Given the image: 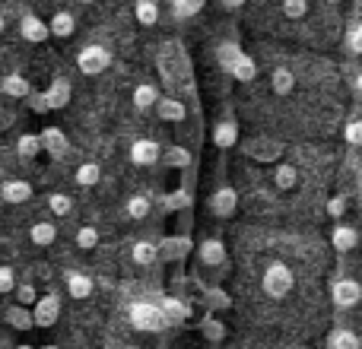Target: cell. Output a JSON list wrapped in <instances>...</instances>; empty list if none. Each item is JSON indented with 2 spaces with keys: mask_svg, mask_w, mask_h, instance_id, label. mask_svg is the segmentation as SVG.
<instances>
[{
  "mask_svg": "<svg viewBox=\"0 0 362 349\" xmlns=\"http://www.w3.org/2000/svg\"><path fill=\"white\" fill-rule=\"evenodd\" d=\"M293 286H296V276L283 261L270 264V267L264 270V276H261V289L270 295V299H283V295H289L293 292Z\"/></svg>",
  "mask_w": 362,
  "mask_h": 349,
  "instance_id": "6da1fadb",
  "label": "cell"
},
{
  "mask_svg": "<svg viewBox=\"0 0 362 349\" xmlns=\"http://www.w3.org/2000/svg\"><path fill=\"white\" fill-rule=\"evenodd\" d=\"M131 324L144 333H156V331H163L169 321H165V314L159 312V305H153V302H134L131 305Z\"/></svg>",
  "mask_w": 362,
  "mask_h": 349,
  "instance_id": "7a4b0ae2",
  "label": "cell"
},
{
  "mask_svg": "<svg viewBox=\"0 0 362 349\" xmlns=\"http://www.w3.org/2000/svg\"><path fill=\"white\" fill-rule=\"evenodd\" d=\"M108 64H112V51L102 48V45H89V48H83L80 54H76V67L86 76H95V73H102V70H108Z\"/></svg>",
  "mask_w": 362,
  "mask_h": 349,
  "instance_id": "3957f363",
  "label": "cell"
},
{
  "mask_svg": "<svg viewBox=\"0 0 362 349\" xmlns=\"http://www.w3.org/2000/svg\"><path fill=\"white\" fill-rule=\"evenodd\" d=\"M359 295H362L359 283L350 280V276H340V280L331 283V299H334V305H337L340 312H350V308H356L359 305Z\"/></svg>",
  "mask_w": 362,
  "mask_h": 349,
  "instance_id": "277c9868",
  "label": "cell"
},
{
  "mask_svg": "<svg viewBox=\"0 0 362 349\" xmlns=\"http://www.w3.org/2000/svg\"><path fill=\"white\" fill-rule=\"evenodd\" d=\"M219 57H223L226 70H229L235 80H242V83L255 80V61H251V57H245V54H238V48H229V45H226V48L219 51Z\"/></svg>",
  "mask_w": 362,
  "mask_h": 349,
  "instance_id": "5b68a950",
  "label": "cell"
},
{
  "mask_svg": "<svg viewBox=\"0 0 362 349\" xmlns=\"http://www.w3.org/2000/svg\"><path fill=\"white\" fill-rule=\"evenodd\" d=\"M235 206H238V194H235V187L219 184L216 191L210 194V213H213V216L229 219V216H235Z\"/></svg>",
  "mask_w": 362,
  "mask_h": 349,
  "instance_id": "8992f818",
  "label": "cell"
},
{
  "mask_svg": "<svg viewBox=\"0 0 362 349\" xmlns=\"http://www.w3.org/2000/svg\"><path fill=\"white\" fill-rule=\"evenodd\" d=\"M57 318H61V299H57V295H42V299H35V305H32V321H35L38 327H51Z\"/></svg>",
  "mask_w": 362,
  "mask_h": 349,
  "instance_id": "52a82bcc",
  "label": "cell"
},
{
  "mask_svg": "<svg viewBox=\"0 0 362 349\" xmlns=\"http://www.w3.org/2000/svg\"><path fill=\"white\" fill-rule=\"evenodd\" d=\"M163 159V150H159L156 140H134L131 143V162L134 165H156Z\"/></svg>",
  "mask_w": 362,
  "mask_h": 349,
  "instance_id": "ba28073f",
  "label": "cell"
},
{
  "mask_svg": "<svg viewBox=\"0 0 362 349\" xmlns=\"http://www.w3.org/2000/svg\"><path fill=\"white\" fill-rule=\"evenodd\" d=\"M238 143V124L232 118H223L213 124V146H219V150H232V146Z\"/></svg>",
  "mask_w": 362,
  "mask_h": 349,
  "instance_id": "9c48e42d",
  "label": "cell"
},
{
  "mask_svg": "<svg viewBox=\"0 0 362 349\" xmlns=\"http://www.w3.org/2000/svg\"><path fill=\"white\" fill-rule=\"evenodd\" d=\"M245 153H248L251 159H261V162H276L283 146L274 143V140H248V143H245Z\"/></svg>",
  "mask_w": 362,
  "mask_h": 349,
  "instance_id": "30bf717a",
  "label": "cell"
},
{
  "mask_svg": "<svg viewBox=\"0 0 362 349\" xmlns=\"http://www.w3.org/2000/svg\"><path fill=\"white\" fill-rule=\"evenodd\" d=\"M0 197H4L6 203H25V200L32 197V184L23 178H6L4 184H0Z\"/></svg>",
  "mask_w": 362,
  "mask_h": 349,
  "instance_id": "8fae6325",
  "label": "cell"
},
{
  "mask_svg": "<svg viewBox=\"0 0 362 349\" xmlns=\"http://www.w3.org/2000/svg\"><path fill=\"white\" fill-rule=\"evenodd\" d=\"M45 25H48V35H54V38H70L76 32V19L67 10H57Z\"/></svg>",
  "mask_w": 362,
  "mask_h": 349,
  "instance_id": "7c38bea8",
  "label": "cell"
},
{
  "mask_svg": "<svg viewBox=\"0 0 362 349\" xmlns=\"http://www.w3.org/2000/svg\"><path fill=\"white\" fill-rule=\"evenodd\" d=\"M64 283H67V292H70V299H89V295H93V289H95L93 276H86V273H76V270H70V273L64 276Z\"/></svg>",
  "mask_w": 362,
  "mask_h": 349,
  "instance_id": "4fadbf2b",
  "label": "cell"
},
{
  "mask_svg": "<svg viewBox=\"0 0 362 349\" xmlns=\"http://www.w3.org/2000/svg\"><path fill=\"white\" fill-rule=\"evenodd\" d=\"M38 143H42V150L54 153V156H64V153L70 150V143H67L61 127H45V131L38 134Z\"/></svg>",
  "mask_w": 362,
  "mask_h": 349,
  "instance_id": "5bb4252c",
  "label": "cell"
},
{
  "mask_svg": "<svg viewBox=\"0 0 362 349\" xmlns=\"http://www.w3.org/2000/svg\"><path fill=\"white\" fill-rule=\"evenodd\" d=\"M19 32H23V38H29V42H45L48 38V25H45L42 16H35V13H25L23 23H19Z\"/></svg>",
  "mask_w": 362,
  "mask_h": 349,
  "instance_id": "9a60e30c",
  "label": "cell"
},
{
  "mask_svg": "<svg viewBox=\"0 0 362 349\" xmlns=\"http://www.w3.org/2000/svg\"><path fill=\"white\" fill-rule=\"evenodd\" d=\"M331 244L337 248V254H346V251L356 248V229L346 223H337L331 229Z\"/></svg>",
  "mask_w": 362,
  "mask_h": 349,
  "instance_id": "2e32d148",
  "label": "cell"
},
{
  "mask_svg": "<svg viewBox=\"0 0 362 349\" xmlns=\"http://www.w3.org/2000/svg\"><path fill=\"white\" fill-rule=\"evenodd\" d=\"M200 261L206 264V267H219V264L226 261V248L219 238H204L200 242Z\"/></svg>",
  "mask_w": 362,
  "mask_h": 349,
  "instance_id": "e0dca14e",
  "label": "cell"
},
{
  "mask_svg": "<svg viewBox=\"0 0 362 349\" xmlns=\"http://www.w3.org/2000/svg\"><path fill=\"white\" fill-rule=\"evenodd\" d=\"M29 238H32V244H38V248H48V244L57 242V225L54 223H32Z\"/></svg>",
  "mask_w": 362,
  "mask_h": 349,
  "instance_id": "ac0fdd59",
  "label": "cell"
},
{
  "mask_svg": "<svg viewBox=\"0 0 362 349\" xmlns=\"http://www.w3.org/2000/svg\"><path fill=\"white\" fill-rule=\"evenodd\" d=\"M0 89H4L10 99H25V95L32 93V86H29V80L25 76H19V73H10V76H4V83H0Z\"/></svg>",
  "mask_w": 362,
  "mask_h": 349,
  "instance_id": "d6986e66",
  "label": "cell"
},
{
  "mask_svg": "<svg viewBox=\"0 0 362 349\" xmlns=\"http://www.w3.org/2000/svg\"><path fill=\"white\" fill-rule=\"evenodd\" d=\"M159 102V89L153 83H137L134 86V105L137 108H153Z\"/></svg>",
  "mask_w": 362,
  "mask_h": 349,
  "instance_id": "ffe728a7",
  "label": "cell"
},
{
  "mask_svg": "<svg viewBox=\"0 0 362 349\" xmlns=\"http://www.w3.org/2000/svg\"><path fill=\"white\" fill-rule=\"evenodd\" d=\"M134 16H137L140 25H156L159 23V4H153V0H137V4H134Z\"/></svg>",
  "mask_w": 362,
  "mask_h": 349,
  "instance_id": "44dd1931",
  "label": "cell"
},
{
  "mask_svg": "<svg viewBox=\"0 0 362 349\" xmlns=\"http://www.w3.org/2000/svg\"><path fill=\"white\" fill-rule=\"evenodd\" d=\"M99 178H102V169L95 162H80V165H76L74 181L80 187H95V184H99Z\"/></svg>",
  "mask_w": 362,
  "mask_h": 349,
  "instance_id": "7402d4cb",
  "label": "cell"
},
{
  "mask_svg": "<svg viewBox=\"0 0 362 349\" xmlns=\"http://www.w3.org/2000/svg\"><path fill=\"white\" fill-rule=\"evenodd\" d=\"M67 99H70L67 80H54V83H51V89L45 93V102H48V108H64V105H67Z\"/></svg>",
  "mask_w": 362,
  "mask_h": 349,
  "instance_id": "603a6c76",
  "label": "cell"
},
{
  "mask_svg": "<svg viewBox=\"0 0 362 349\" xmlns=\"http://www.w3.org/2000/svg\"><path fill=\"white\" fill-rule=\"evenodd\" d=\"M13 295H16L19 308H32L35 305V299H38V289H35V283L32 280H19L16 289H13Z\"/></svg>",
  "mask_w": 362,
  "mask_h": 349,
  "instance_id": "cb8c5ba5",
  "label": "cell"
},
{
  "mask_svg": "<svg viewBox=\"0 0 362 349\" xmlns=\"http://www.w3.org/2000/svg\"><path fill=\"white\" fill-rule=\"evenodd\" d=\"M156 108H159V118L163 121H185V105H181L178 99H159Z\"/></svg>",
  "mask_w": 362,
  "mask_h": 349,
  "instance_id": "d4e9b609",
  "label": "cell"
},
{
  "mask_svg": "<svg viewBox=\"0 0 362 349\" xmlns=\"http://www.w3.org/2000/svg\"><path fill=\"white\" fill-rule=\"evenodd\" d=\"M16 153L23 159H35L38 153H42V143H38L35 134H19L16 137Z\"/></svg>",
  "mask_w": 362,
  "mask_h": 349,
  "instance_id": "484cf974",
  "label": "cell"
},
{
  "mask_svg": "<svg viewBox=\"0 0 362 349\" xmlns=\"http://www.w3.org/2000/svg\"><path fill=\"white\" fill-rule=\"evenodd\" d=\"M270 86H274V93H276V95H286V93H293L296 76L289 73L286 67H280V70H274V76H270Z\"/></svg>",
  "mask_w": 362,
  "mask_h": 349,
  "instance_id": "4316f807",
  "label": "cell"
},
{
  "mask_svg": "<svg viewBox=\"0 0 362 349\" xmlns=\"http://www.w3.org/2000/svg\"><path fill=\"white\" fill-rule=\"evenodd\" d=\"M274 181H276V187H283V191H293V187L299 184V172H296V165H276Z\"/></svg>",
  "mask_w": 362,
  "mask_h": 349,
  "instance_id": "83f0119b",
  "label": "cell"
},
{
  "mask_svg": "<svg viewBox=\"0 0 362 349\" xmlns=\"http://www.w3.org/2000/svg\"><path fill=\"white\" fill-rule=\"evenodd\" d=\"M131 254H134V264H144V267H150V264L159 257V248L153 242H137Z\"/></svg>",
  "mask_w": 362,
  "mask_h": 349,
  "instance_id": "f1b7e54d",
  "label": "cell"
},
{
  "mask_svg": "<svg viewBox=\"0 0 362 349\" xmlns=\"http://www.w3.org/2000/svg\"><path fill=\"white\" fill-rule=\"evenodd\" d=\"M327 349H359V340L353 331H334L327 340Z\"/></svg>",
  "mask_w": 362,
  "mask_h": 349,
  "instance_id": "f546056e",
  "label": "cell"
},
{
  "mask_svg": "<svg viewBox=\"0 0 362 349\" xmlns=\"http://www.w3.org/2000/svg\"><path fill=\"white\" fill-rule=\"evenodd\" d=\"M76 244H80L83 251L99 248V229H93V225H80V229H76Z\"/></svg>",
  "mask_w": 362,
  "mask_h": 349,
  "instance_id": "4dcf8cb0",
  "label": "cell"
},
{
  "mask_svg": "<svg viewBox=\"0 0 362 349\" xmlns=\"http://www.w3.org/2000/svg\"><path fill=\"white\" fill-rule=\"evenodd\" d=\"M200 333H204L206 340H213V343H216V340H223V337H226V327L219 324L216 318H210V314H206V318L200 321Z\"/></svg>",
  "mask_w": 362,
  "mask_h": 349,
  "instance_id": "1f68e13d",
  "label": "cell"
},
{
  "mask_svg": "<svg viewBox=\"0 0 362 349\" xmlns=\"http://www.w3.org/2000/svg\"><path fill=\"white\" fill-rule=\"evenodd\" d=\"M48 210L54 213V216H67V213L74 210V200H70L67 194H51V197H48Z\"/></svg>",
  "mask_w": 362,
  "mask_h": 349,
  "instance_id": "d6a6232c",
  "label": "cell"
},
{
  "mask_svg": "<svg viewBox=\"0 0 362 349\" xmlns=\"http://www.w3.org/2000/svg\"><path fill=\"white\" fill-rule=\"evenodd\" d=\"M124 210H127V216H131V219H144L146 213H150V200H146V197H131Z\"/></svg>",
  "mask_w": 362,
  "mask_h": 349,
  "instance_id": "836d02e7",
  "label": "cell"
},
{
  "mask_svg": "<svg viewBox=\"0 0 362 349\" xmlns=\"http://www.w3.org/2000/svg\"><path fill=\"white\" fill-rule=\"evenodd\" d=\"M200 10H204V4H200V0H185V4H181V0H175V4H172V13H175L178 19L194 16V13H200Z\"/></svg>",
  "mask_w": 362,
  "mask_h": 349,
  "instance_id": "e575fe53",
  "label": "cell"
},
{
  "mask_svg": "<svg viewBox=\"0 0 362 349\" xmlns=\"http://www.w3.org/2000/svg\"><path fill=\"white\" fill-rule=\"evenodd\" d=\"M6 321H10L13 327H19V331H25V327L32 324V314H25V308H19V305H13L10 312H6Z\"/></svg>",
  "mask_w": 362,
  "mask_h": 349,
  "instance_id": "d590c367",
  "label": "cell"
},
{
  "mask_svg": "<svg viewBox=\"0 0 362 349\" xmlns=\"http://www.w3.org/2000/svg\"><path fill=\"white\" fill-rule=\"evenodd\" d=\"M346 210H350V200H346L344 194H337V197L327 200V216H331V219H340Z\"/></svg>",
  "mask_w": 362,
  "mask_h": 349,
  "instance_id": "8d00e7d4",
  "label": "cell"
},
{
  "mask_svg": "<svg viewBox=\"0 0 362 349\" xmlns=\"http://www.w3.org/2000/svg\"><path fill=\"white\" fill-rule=\"evenodd\" d=\"M283 16H293V19H299V16H305L308 13V4L305 0H283Z\"/></svg>",
  "mask_w": 362,
  "mask_h": 349,
  "instance_id": "74e56055",
  "label": "cell"
},
{
  "mask_svg": "<svg viewBox=\"0 0 362 349\" xmlns=\"http://www.w3.org/2000/svg\"><path fill=\"white\" fill-rule=\"evenodd\" d=\"M344 137H346V143H350V146H359V143H362V124H359V118H350V121H346Z\"/></svg>",
  "mask_w": 362,
  "mask_h": 349,
  "instance_id": "f35d334b",
  "label": "cell"
},
{
  "mask_svg": "<svg viewBox=\"0 0 362 349\" xmlns=\"http://www.w3.org/2000/svg\"><path fill=\"white\" fill-rule=\"evenodd\" d=\"M16 273H13V267H6V264H0V292H13L16 289Z\"/></svg>",
  "mask_w": 362,
  "mask_h": 349,
  "instance_id": "ab89813d",
  "label": "cell"
},
{
  "mask_svg": "<svg viewBox=\"0 0 362 349\" xmlns=\"http://www.w3.org/2000/svg\"><path fill=\"white\" fill-rule=\"evenodd\" d=\"M25 105H29L32 112H38V114L51 112V108H48V102H45V93H29V95H25Z\"/></svg>",
  "mask_w": 362,
  "mask_h": 349,
  "instance_id": "60d3db41",
  "label": "cell"
},
{
  "mask_svg": "<svg viewBox=\"0 0 362 349\" xmlns=\"http://www.w3.org/2000/svg\"><path fill=\"white\" fill-rule=\"evenodd\" d=\"M359 51H362V32H359V25H353L350 29V54L359 57Z\"/></svg>",
  "mask_w": 362,
  "mask_h": 349,
  "instance_id": "b9f144b4",
  "label": "cell"
},
{
  "mask_svg": "<svg viewBox=\"0 0 362 349\" xmlns=\"http://www.w3.org/2000/svg\"><path fill=\"white\" fill-rule=\"evenodd\" d=\"M165 162L181 165V162H187V156H181V150H169V156H165Z\"/></svg>",
  "mask_w": 362,
  "mask_h": 349,
  "instance_id": "7bdbcfd3",
  "label": "cell"
},
{
  "mask_svg": "<svg viewBox=\"0 0 362 349\" xmlns=\"http://www.w3.org/2000/svg\"><path fill=\"white\" fill-rule=\"evenodd\" d=\"M4 32H6V19L0 16V35H4Z\"/></svg>",
  "mask_w": 362,
  "mask_h": 349,
  "instance_id": "ee69618b",
  "label": "cell"
},
{
  "mask_svg": "<svg viewBox=\"0 0 362 349\" xmlns=\"http://www.w3.org/2000/svg\"><path fill=\"white\" fill-rule=\"evenodd\" d=\"M16 349H35V346H29V343H19Z\"/></svg>",
  "mask_w": 362,
  "mask_h": 349,
  "instance_id": "f6af8a7d",
  "label": "cell"
},
{
  "mask_svg": "<svg viewBox=\"0 0 362 349\" xmlns=\"http://www.w3.org/2000/svg\"><path fill=\"white\" fill-rule=\"evenodd\" d=\"M42 349H57V346H42Z\"/></svg>",
  "mask_w": 362,
  "mask_h": 349,
  "instance_id": "bcb514c9",
  "label": "cell"
},
{
  "mask_svg": "<svg viewBox=\"0 0 362 349\" xmlns=\"http://www.w3.org/2000/svg\"><path fill=\"white\" fill-rule=\"evenodd\" d=\"M127 349H137V346H127Z\"/></svg>",
  "mask_w": 362,
  "mask_h": 349,
  "instance_id": "7dc6e473",
  "label": "cell"
},
{
  "mask_svg": "<svg viewBox=\"0 0 362 349\" xmlns=\"http://www.w3.org/2000/svg\"><path fill=\"white\" fill-rule=\"evenodd\" d=\"M0 244H4V238H0Z\"/></svg>",
  "mask_w": 362,
  "mask_h": 349,
  "instance_id": "c3c4849f",
  "label": "cell"
}]
</instances>
